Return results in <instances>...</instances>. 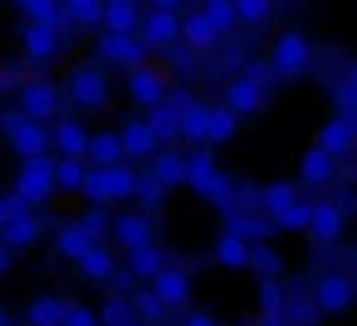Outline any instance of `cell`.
I'll return each instance as SVG.
<instances>
[{
    "mask_svg": "<svg viewBox=\"0 0 357 326\" xmlns=\"http://www.w3.org/2000/svg\"><path fill=\"white\" fill-rule=\"evenodd\" d=\"M0 135L7 139V146H10L21 160H28V156H45L49 146H52V132L45 128V121L28 118L21 108L0 114Z\"/></svg>",
    "mask_w": 357,
    "mask_h": 326,
    "instance_id": "6da1fadb",
    "label": "cell"
},
{
    "mask_svg": "<svg viewBox=\"0 0 357 326\" xmlns=\"http://www.w3.org/2000/svg\"><path fill=\"white\" fill-rule=\"evenodd\" d=\"M56 191H59V184H56V160H49V156H28L21 163L17 177H14V188H10V195L21 198L28 209L45 205Z\"/></svg>",
    "mask_w": 357,
    "mask_h": 326,
    "instance_id": "7a4b0ae2",
    "label": "cell"
},
{
    "mask_svg": "<svg viewBox=\"0 0 357 326\" xmlns=\"http://www.w3.org/2000/svg\"><path fill=\"white\" fill-rule=\"evenodd\" d=\"M66 98L70 105L80 111H101L108 108V98H112V84H108V73L101 66H77L66 80Z\"/></svg>",
    "mask_w": 357,
    "mask_h": 326,
    "instance_id": "3957f363",
    "label": "cell"
},
{
    "mask_svg": "<svg viewBox=\"0 0 357 326\" xmlns=\"http://www.w3.org/2000/svg\"><path fill=\"white\" fill-rule=\"evenodd\" d=\"M271 66H274V77H302L309 66H312V45L302 31L288 28L274 38V49H271Z\"/></svg>",
    "mask_w": 357,
    "mask_h": 326,
    "instance_id": "277c9868",
    "label": "cell"
},
{
    "mask_svg": "<svg viewBox=\"0 0 357 326\" xmlns=\"http://www.w3.org/2000/svg\"><path fill=\"white\" fill-rule=\"evenodd\" d=\"M17 108L35 121H52V118H59L63 94H59V87L52 80H28L17 91Z\"/></svg>",
    "mask_w": 357,
    "mask_h": 326,
    "instance_id": "5b68a950",
    "label": "cell"
},
{
    "mask_svg": "<svg viewBox=\"0 0 357 326\" xmlns=\"http://www.w3.org/2000/svg\"><path fill=\"white\" fill-rule=\"evenodd\" d=\"M98 56L108 66H121V70H135L146 63L149 45L142 42V35H119V31H105L98 42Z\"/></svg>",
    "mask_w": 357,
    "mask_h": 326,
    "instance_id": "8992f818",
    "label": "cell"
},
{
    "mask_svg": "<svg viewBox=\"0 0 357 326\" xmlns=\"http://www.w3.org/2000/svg\"><path fill=\"white\" fill-rule=\"evenodd\" d=\"M125 87H128V98H132V105H139V108L153 111L156 105H163L167 101V94H170V84H167V77L156 70V66H135V70H128V80H125Z\"/></svg>",
    "mask_w": 357,
    "mask_h": 326,
    "instance_id": "52a82bcc",
    "label": "cell"
},
{
    "mask_svg": "<svg viewBox=\"0 0 357 326\" xmlns=\"http://www.w3.org/2000/svg\"><path fill=\"white\" fill-rule=\"evenodd\" d=\"M312 299H316L319 313H326V316H340V313H347V309L354 306L357 288H354V281H351L347 274H337V271H333V274H323V278L316 281Z\"/></svg>",
    "mask_w": 357,
    "mask_h": 326,
    "instance_id": "ba28073f",
    "label": "cell"
},
{
    "mask_svg": "<svg viewBox=\"0 0 357 326\" xmlns=\"http://www.w3.org/2000/svg\"><path fill=\"white\" fill-rule=\"evenodd\" d=\"M181 31H184V17H177V10H156V7H149L142 14L139 35H142V42L149 49H170V45H177L181 42Z\"/></svg>",
    "mask_w": 357,
    "mask_h": 326,
    "instance_id": "9c48e42d",
    "label": "cell"
},
{
    "mask_svg": "<svg viewBox=\"0 0 357 326\" xmlns=\"http://www.w3.org/2000/svg\"><path fill=\"white\" fill-rule=\"evenodd\" d=\"M174 105L181 111V139L191 142V146H202L208 142V128H212V108L191 94H177Z\"/></svg>",
    "mask_w": 357,
    "mask_h": 326,
    "instance_id": "30bf717a",
    "label": "cell"
},
{
    "mask_svg": "<svg viewBox=\"0 0 357 326\" xmlns=\"http://www.w3.org/2000/svg\"><path fill=\"white\" fill-rule=\"evenodd\" d=\"M149 288L163 299V306L174 313V309H188L191 306V278H188V271L184 267H174V264H167L153 281H149Z\"/></svg>",
    "mask_w": 357,
    "mask_h": 326,
    "instance_id": "8fae6325",
    "label": "cell"
},
{
    "mask_svg": "<svg viewBox=\"0 0 357 326\" xmlns=\"http://www.w3.org/2000/svg\"><path fill=\"white\" fill-rule=\"evenodd\" d=\"M119 132H121V146H125V160L146 163V160H153V156L160 153V146H163V142L156 139L149 118H128Z\"/></svg>",
    "mask_w": 357,
    "mask_h": 326,
    "instance_id": "7c38bea8",
    "label": "cell"
},
{
    "mask_svg": "<svg viewBox=\"0 0 357 326\" xmlns=\"http://www.w3.org/2000/svg\"><path fill=\"white\" fill-rule=\"evenodd\" d=\"M112 239L119 243L121 250H139L153 243V218L149 212H119L112 218Z\"/></svg>",
    "mask_w": 357,
    "mask_h": 326,
    "instance_id": "4fadbf2b",
    "label": "cell"
},
{
    "mask_svg": "<svg viewBox=\"0 0 357 326\" xmlns=\"http://www.w3.org/2000/svg\"><path fill=\"white\" fill-rule=\"evenodd\" d=\"M91 132L80 118H59L52 128V146L59 149V156H73V160H87L91 156Z\"/></svg>",
    "mask_w": 357,
    "mask_h": 326,
    "instance_id": "5bb4252c",
    "label": "cell"
},
{
    "mask_svg": "<svg viewBox=\"0 0 357 326\" xmlns=\"http://www.w3.org/2000/svg\"><path fill=\"white\" fill-rule=\"evenodd\" d=\"M21 45H24V56L28 59L49 63L59 52V28L56 24H45V21H28L24 31H21Z\"/></svg>",
    "mask_w": 357,
    "mask_h": 326,
    "instance_id": "9a60e30c",
    "label": "cell"
},
{
    "mask_svg": "<svg viewBox=\"0 0 357 326\" xmlns=\"http://www.w3.org/2000/svg\"><path fill=\"white\" fill-rule=\"evenodd\" d=\"M298 177H302V184H305V188H326V184L337 177V156H333V153H326L319 142H316V146H309V149L302 153Z\"/></svg>",
    "mask_w": 357,
    "mask_h": 326,
    "instance_id": "2e32d148",
    "label": "cell"
},
{
    "mask_svg": "<svg viewBox=\"0 0 357 326\" xmlns=\"http://www.w3.org/2000/svg\"><path fill=\"white\" fill-rule=\"evenodd\" d=\"M226 105L236 111L239 118L243 114H257V111L267 105V91H264V84L260 80H253V77H236V80H229V87H226Z\"/></svg>",
    "mask_w": 357,
    "mask_h": 326,
    "instance_id": "e0dca14e",
    "label": "cell"
},
{
    "mask_svg": "<svg viewBox=\"0 0 357 326\" xmlns=\"http://www.w3.org/2000/svg\"><path fill=\"white\" fill-rule=\"evenodd\" d=\"M219 38H222V31L212 24V17L205 14V7H202V10H191V14L184 17L181 42H184L191 52H212V49L219 45Z\"/></svg>",
    "mask_w": 357,
    "mask_h": 326,
    "instance_id": "ac0fdd59",
    "label": "cell"
},
{
    "mask_svg": "<svg viewBox=\"0 0 357 326\" xmlns=\"http://www.w3.org/2000/svg\"><path fill=\"white\" fill-rule=\"evenodd\" d=\"M357 142V118H347V114H333L323 128H319V146L326 153H333L337 160L347 156Z\"/></svg>",
    "mask_w": 357,
    "mask_h": 326,
    "instance_id": "d6986e66",
    "label": "cell"
},
{
    "mask_svg": "<svg viewBox=\"0 0 357 326\" xmlns=\"http://www.w3.org/2000/svg\"><path fill=\"white\" fill-rule=\"evenodd\" d=\"M344 229H347V212H344L340 202H330V198H326V202H316L309 232H312L319 243H337V239L344 236Z\"/></svg>",
    "mask_w": 357,
    "mask_h": 326,
    "instance_id": "ffe728a7",
    "label": "cell"
},
{
    "mask_svg": "<svg viewBox=\"0 0 357 326\" xmlns=\"http://www.w3.org/2000/svg\"><path fill=\"white\" fill-rule=\"evenodd\" d=\"M212 257H215V264H219V267H226V271H246V267H250V260H253V243H250V239H243V236L233 232V229H226V232L215 239Z\"/></svg>",
    "mask_w": 357,
    "mask_h": 326,
    "instance_id": "44dd1931",
    "label": "cell"
},
{
    "mask_svg": "<svg viewBox=\"0 0 357 326\" xmlns=\"http://www.w3.org/2000/svg\"><path fill=\"white\" fill-rule=\"evenodd\" d=\"M42 232H45V222L28 209V212H17V216L0 229V239H3L10 250H28V246H35V243L42 239Z\"/></svg>",
    "mask_w": 357,
    "mask_h": 326,
    "instance_id": "7402d4cb",
    "label": "cell"
},
{
    "mask_svg": "<svg viewBox=\"0 0 357 326\" xmlns=\"http://www.w3.org/2000/svg\"><path fill=\"white\" fill-rule=\"evenodd\" d=\"M149 170H153L167 188H181V184H188V156H184L181 149H174V146L160 149V153L149 160Z\"/></svg>",
    "mask_w": 357,
    "mask_h": 326,
    "instance_id": "603a6c76",
    "label": "cell"
},
{
    "mask_svg": "<svg viewBox=\"0 0 357 326\" xmlns=\"http://www.w3.org/2000/svg\"><path fill=\"white\" fill-rule=\"evenodd\" d=\"M226 229L239 232L250 243H264V239L274 236L278 222L271 216H264V212H233V216H226Z\"/></svg>",
    "mask_w": 357,
    "mask_h": 326,
    "instance_id": "cb8c5ba5",
    "label": "cell"
},
{
    "mask_svg": "<svg viewBox=\"0 0 357 326\" xmlns=\"http://www.w3.org/2000/svg\"><path fill=\"white\" fill-rule=\"evenodd\" d=\"M70 309L73 306L66 299H59V295H38L28 306L24 320H28V326H63L70 320Z\"/></svg>",
    "mask_w": 357,
    "mask_h": 326,
    "instance_id": "d4e9b609",
    "label": "cell"
},
{
    "mask_svg": "<svg viewBox=\"0 0 357 326\" xmlns=\"http://www.w3.org/2000/svg\"><path fill=\"white\" fill-rule=\"evenodd\" d=\"M91 167H115L125 163V146H121V132L115 128H98L91 139Z\"/></svg>",
    "mask_w": 357,
    "mask_h": 326,
    "instance_id": "484cf974",
    "label": "cell"
},
{
    "mask_svg": "<svg viewBox=\"0 0 357 326\" xmlns=\"http://www.w3.org/2000/svg\"><path fill=\"white\" fill-rule=\"evenodd\" d=\"M98 246V239L91 236V229H84L80 222H70V225H63L59 232H56V250L66 257V260H80V257H87L91 250Z\"/></svg>",
    "mask_w": 357,
    "mask_h": 326,
    "instance_id": "4316f807",
    "label": "cell"
},
{
    "mask_svg": "<svg viewBox=\"0 0 357 326\" xmlns=\"http://www.w3.org/2000/svg\"><path fill=\"white\" fill-rule=\"evenodd\" d=\"M125 267H128V274H132V278H139V281H153V278L167 267V257H163V250H160L156 243H149V246L128 250Z\"/></svg>",
    "mask_w": 357,
    "mask_h": 326,
    "instance_id": "83f0119b",
    "label": "cell"
},
{
    "mask_svg": "<svg viewBox=\"0 0 357 326\" xmlns=\"http://www.w3.org/2000/svg\"><path fill=\"white\" fill-rule=\"evenodd\" d=\"M215 177H219L215 156H212L208 149H195V153L188 156V188H191V191H198V195L205 198Z\"/></svg>",
    "mask_w": 357,
    "mask_h": 326,
    "instance_id": "f1b7e54d",
    "label": "cell"
},
{
    "mask_svg": "<svg viewBox=\"0 0 357 326\" xmlns=\"http://www.w3.org/2000/svg\"><path fill=\"white\" fill-rule=\"evenodd\" d=\"M77 267H80V278H87V281H94V285H101V281H112L115 278V253L108 250V246H94L87 257H80L77 260Z\"/></svg>",
    "mask_w": 357,
    "mask_h": 326,
    "instance_id": "f546056e",
    "label": "cell"
},
{
    "mask_svg": "<svg viewBox=\"0 0 357 326\" xmlns=\"http://www.w3.org/2000/svg\"><path fill=\"white\" fill-rule=\"evenodd\" d=\"M142 28V10L135 0L125 3H108L105 7V31H119V35H135Z\"/></svg>",
    "mask_w": 357,
    "mask_h": 326,
    "instance_id": "4dcf8cb0",
    "label": "cell"
},
{
    "mask_svg": "<svg viewBox=\"0 0 357 326\" xmlns=\"http://www.w3.org/2000/svg\"><path fill=\"white\" fill-rule=\"evenodd\" d=\"M146 118H149V125H153V132H156V139L167 146V142H174V139H181V111L174 101H163V105H156L153 111H146Z\"/></svg>",
    "mask_w": 357,
    "mask_h": 326,
    "instance_id": "1f68e13d",
    "label": "cell"
},
{
    "mask_svg": "<svg viewBox=\"0 0 357 326\" xmlns=\"http://www.w3.org/2000/svg\"><path fill=\"white\" fill-rule=\"evenodd\" d=\"M298 202V188L291 181H271L264 184V216L278 218L281 212H288Z\"/></svg>",
    "mask_w": 357,
    "mask_h": 326,
    "instance_id": "d6a6232c",
    "label": "cell"
},
{
    "mask_svg": "<svg viewBox=\"0 0 357 326\" xmlns=\"http://www.w3.org/2000/svg\"><path fill=\"white\" fill-rule=\"evenodd\" d=\"M87 160H73V156H63L56 160V184L63 195H73V191H84V181H87Z\"/></svg>",
    "mask_w": 357,
    "mask_h": 326,
    "instance_id": "836d02e7",
    "label": "cell"
},
{
    "mask_svg": "<svg viewBox=\"0 0 357 326\" xmlns=\"http://www.w3.org/2000/svg\"><path fill=\"white\" fill-rule=\"evenodd\" d=\"M239 132V114L229 105H215L212 108V128H208V142L212 146H226L233 142Z\"/></svg>",
    "mask_w": 357,
    "mask_h": 326,
    "instance_id": "e575fe53",
    "label": "cell"
},
{
    "mask_svg": "<svg viewBox=\"0 0 357 326\" xmlns=\"http://www.w3.org/2000/svg\"><path fill=\"white\" fill-rule=\"evenodd\" d=\"M63 7H66V14L73 17V24H80V28H98V24H105V7H108V0H63Z\"/></svg>",
    "mask_w": 357,
    "mask_h": 326,
    "instance_id": "d590c367",
    "label": "cell"
},
{
    "mask_svg": "<svg viewBox=\"0 0 357 326\" xmlns=\"http://www.w3.org/2000/svg\"><path fill=\"white\" fill-rule=\"evenodd\" d=\"M132 309H135V320H142V323H163V316L170 313L167 306H163V299L153 292V288H139V292H132Z\"/></svg>",
    "mask_w": 357,
    "mask_h": 326,
    "instance_id": "8d00e7d4",
    "label": "cell"
},
{
    "mask_svg": "<svg viewBox=\"0 0 357 326\" xmlns=\"http://www.w3.org/2000/svg\"><path fill=\"white\" fill-rule=\"evenodd\" d=\"M250 267H253L260 278H281V274H284V257L271 246V239H264V243H253V260H250Z\"/></svg>",
    "mask_w": 357,
    "mask_h": 326,
    "instance_id": "74e56055",
    "label": "cell"
},
{
    "mask_svg": "<svg viewBox=\"0 0 357 326\" xmlns=\"http://www.w3.org/2000/svg\"><path fill=\"white\" fill-rule=\"evenodd\" d=\"M139 177H142V174H135V170L128 167V160H125V163H115V167H108L112 198H115V202H128V198H135V191H139Z\"/></svg>",
    "mask_w": 357,
    "mask_h": 326,
    "instance_id": "f35d334b",
    "label": "cell"
},
{
    "mask_svg": "<svg viewBox=\"0 0 357 326\" xmlns=\"http://www.w3.org/2000/svg\"><path fill=\"white\" fill-rule=\"evenodd\" d=\"M236 191H239L236 181H233L226 170H219V177L212 181V188H208V195H205V198H208L222 216H233V212H236Z\"/></svg>",
    "mask_w": 357,
    "mask_h": 326,
    "instance_id": "ab89813d",
    "label": "cell"
},
{
    "mask_svg": "<svg viewBox=\"0 0 357 326\" xmlns=\"http://www.w3.org/2000/svg\"><path fill=\"white\" fill-rule=\"evenodd\" d=\"M257 309L260 313H288V292L278 278H264L257 288Z\"/></svg>",
    "mask_w": 357,
    "mask_h": 326,
    "instance_id": "60d3db41",
    "label": "cell"
},
{
    "mask_svg": "<svg viewBox=\"0 0 357 326\" xmlns=\"http://www.w3.org/2000/svg\"><path fill=\"white\" fill-rule=\"evenodd\" d=\"M80 195H84L91 205H112L115 198H112V184H108V167H91Z\"/></svg>",
    "mask_w": 357,
    "mask_h": 326,
    "instance_id": "b9f144b4",
    "label": "cell"
},
{
    "mask_svg": "<svg viewBox=\"0 0 357 326\" xmlns=\"http://www.w3.org/2000/svg\"><path fill=\"white\" fill-rule=\"evenodd\" d=\"M167 184L153 174V170H146L142 177H139V191H135V202L142 205V212H153V209H160L163 205V198H167Z\"/></svg>",
    "mask_w": 357,
    "mask_h": 326,
    "instance_id": "7bdbcfd3",
    "label": "cell"
},
{
    "mask_svg": "<svg viewBox=\"0 0 357 326\" xmlns=\"http://www.w3.org/2000/svg\"><path fill=\"white\" fill-rule=\"evenodd\" d=\"M312 212H316V202L298 198L288 212H281L274 222H278V229H284V232H305V229L312 225Z\"/></svg>",
    "mask_w": 357,
    "mask_h": 326,
    "instance_id": "ee69618b",
    "label": "cell"
},
{
    "mask_svg": "<svg viewBox=\"0 0 357 326\" xmlns=\"http://www.w3.org/2000/svg\"><path fill=\"white\" fill-rule=\"evenodd\" d=\"M205 14L212 17V24H215L222 35H229L239 24V10L233 0H205Z\"/></svg>",
    "mask_w": 357,
    "mask_h": 326,
    "instance_id": "f6af8a7d",
    "label": "cell"
},
{
    "mask_svg": "<svg viewBox=\"0 0 357 326\" xmlns=\"http://www.w3.org/2000/svg\"><path fill=\"white\" fill-rule=\"evenodd\" d=\"M135 320V309H132V299H119L112 295L105 306H101V326H121Z\"/></svg>",
    "mask_w": 357,
    "mask_h": 326,
    "instance_id": "bcb514c9",
    "label": "cell"
},
{
    "mask_svg": "<svg viewBox=\"0 0 357 326\" xmlns=\"http://www.w3.org/2000/svg\"><path fill=\"white\" fill-rule=\"evenodd\" d=\"M239 10V21L246 24H264L274 14V0H233Z\"/></svg>",
    "mask_w": 357,
    "mask_h": 326,
    "instance_id": "7dc6e473",
    "label": "cell"
},
{
    "mask_svg": "<svg viewBox=\"0 0 357 326\" xmlns=\"http://www.w3.org/2000/svg\"><path fill=\"white\" fill-rule=\"evenodd\" d=\"M236 212H264V188H257L253 181H239Z\"/></svg>",
    "mask_w": 357,
    "mask_h": 326,
    "instance_id": "c3c4849f",
    "label": "cell"
},
{
    "mask_svg": "<svg viewBox=\"0 0 357 326\" xmlns=\"http://www.w3.org/2000/svg\"><path fill=\"white\" fill-rule=\"evenodd\" d=\"M316 313H319L316 299H288V320H291V326H312L316 323Z\"/></svg>",
    "mask_w": 357,
    "mask_h": 326,
    "instance_id": "681fc988",
    "label": "cell"
},
{
    "mask_svg": "<svg viewBox=\"0 0 357 326\" xmlns=\"http://www.w3.org/2000/svg\"><path fill=\"white\" fill-rule=\"evenodd\" d=\"M80 225L91 229L94 239H105V232H112V218H108V212H105V205H91V209L80 216Z\"/></svg>",
    "mask_w": 357,
    "mask_h": 326,
    "instance_id": "f907efd6",
    "label": "cell"
},
{
    "mask_svg": "<svg viewBox=\"0 0 357 326\" xmlns=\"http://www.w3.org/2000/svg\"><path fill=\"white\" fill-rule=\"evenodd\" d=\"M333 105H337V114H347V118H357V87L347 80L333 91Z\"/></svg>",
    "mask_w": 357,
    "mask_h": 326,
    "instance_id": "816d5d0a",
    "label": "cell"
},
{
    "mask_svg": "<svg viewBox=\"0 0 357 326\" xmlns=\"http://www.w3.org/2000/svg\"><path fill=\"white\" fill-rule=\"evenodd\" d=\"M17 212H28V205H24L21 198H14V195H7V198L0 195V229L17 216Z\"/></svg>",
    "mask_w": 357,
    "mask_h": 326,
    "instance_id": "f5cc1de1",
    "label": "cell"
},
{
    "mask_svg": "<svg viewBox=\"0 0 357 326\" xmlns=\"http://www.w3.org/2000/svg\"><path fill=\"white\" fill-rule=\"evenodd\" d=\"M66 326H101V316H98V313H91L87 306H73Z\"/></svg>",
    "mask_w": 357,
    "mask_h": 326,
    "instance_id": "db71d44e",
    "label": "cell"
},
{
    "mask_svg": "<svg viewBox=\"0 0 357 326\" xmlns=\"http://www.w3.org/2000/svg\"><path fill=\"white\" fill-rule=\"evenodd\" d=\"M181 326H222V323H219L212 313H202V309H195V313H188V316H184V323H181Z\"/></svg>",
    "mask_w": 357,
    "mask_h": 326,
    "instance_id": "11a10c76",
    "label": "cell"
},
{
    "mask_svg": "<svg viewBox=\"0 0 357 326\" xmlns=\"http://www.w3.org/2000/svg\"><path fill=\"white\" fill-rule=\"evenodd\" d=\"M260 326H291L288 313H260Z\"/></svg>",
    "mask_w": 357,
    "mask_h": 326,
    "instance_id": "9f6ffc18",
    "label": "cell"
},
{
    "mask_svg": "<svg viewBox=\"0 0 357 326\" xmlns=\"http://www.w3.org/2000/svg\"><path fill=\"white\" fill-rule=\"evenodd\" d=\"M149 7H156V10H181V3L184 0H146Z\"/></svg>",
    "mask_w": 357,
    "mask_h": 326,
    "instance_id": "6f0895ef",
    "label": "cell"
},
{
    "mask_svg": "<svg viewBox=\"0 0 357 326\" xmlns=\"http://www.w3.org/2000/svg\"><path fill=\"white\" fill-rule=\"evenodd\" d=\"M7 271H10V246L0 239V278H3Z\"/></svg>",
    "mask_w": 357,
    "mask_h": 326,
    "instance_id": "680465c9",
    "label": "cell"
},
{
    "mask_svg": "<svg viewBox=\"0 0 357 326\" xmlns=\"http://www.w3.org/2000/svg\"><path fill=\"white\" fill-rule=\"evenodd\" d=\"M0 326H14V320H10V313L0 306Z\"/></svg>",
    "mask_w": 357,
    "mask_h": 326,
    "instance_id": "91938a15",
    "label": "cell"
},
{
    "mask_svg": "<svg viewBox=\"0 0 357 326\" xmlns=\"http://www.w3.org/2000/svg\"><path fill=\"white\" fill-rule=\"evenodd\" d=\"M7 87H10V77H3V70H0V94H3Z\"/></svg>",
    "mask_w": 357,
    "mask_h": 326,
    "instance_id": "94428289",
    "label": "cell"
},
{
    "mask_svg": "<svg viewBox=\"0 0 357 326\" xmlns=\"http://www.w3.org/2000/svg\"><path fill=\"white\" fill-rule=\"evenodd\" d=\"M347 80H351V84H354V87H357V63H354V66H351V73H347Z\"/></svg>",
    "mask_w": 357,
    "mask_h": 326,
    "instance_id": "6125c7cd",
    "label": "cell"
},
{
    "mask_svg": "<svg viewBox=\"0 0 357 326\" xmlns=\"http://www.w3.org/2000/svg\"><path fill=\"white\" fill-rule=\"evenodd\" d=\"M121 326H149V323H142V320H128V323H121Z\"/></svg>",
    "mask_w": 357,
    "mask_h": 326,
    "instance_id": "be15d7a7",
    "label": "cell"
},
{
    "mask_svg": "<svg viewBox=\"0 0 357 326\" xmlns=\"http://www.w3.org/2000/svg\"><path fill=\"white\" fill-rule=\"evenodd\" d=\"M24 3H28V0H14V7H24Z\"/></svg>",
    "mask_w": 357,
    "mask_h": 326,
    "instance_id": "e7e4bbea",
    "label": "cell"
},
{
    "mask_svg": "<svg viewBox=\"0 0 357 326\" xmlns=\"http://www.w3.org/2000/svg\"><path fill=\"white\" fill-rule=\"evenodd\" d=\"M108 3H125V0H108Z\"/></svg>",
    "mask_w": 357,
    "mask_h": 326,
    "instance_id": "03108f58",
    "label": "cell"
},
{
    "mask_svg": "<svg viewBox=\"0 0 357 326\" xmlns=\"http://www.w3.org/2000/svg\"><path fill=\"white\" fill-rule=\"evenodd\" d=\"M63 326H66V323H63Z\"/></svg>",
    "mask_w": 357,
    "mask_h": 326,
    "instance_id": "003e7915",
    "label": "cell"
}]
</instances>
